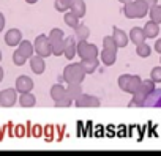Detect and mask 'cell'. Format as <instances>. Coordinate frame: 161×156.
Masks as SVG:
<instances>
[{"instance_id":"6da1fadb","label":"cell","mask_w":161,"mask_h":156,"mask_svg":"<svg viewBox=\"0 0 161 156\" xmlns=\"http://www.w3.org/2000/svg\"><path fill=\"white\" fill-rule=\"evenodd\" d=\"M86 69L82 66V63H69L68 66H65L63 69V82L66 84H80L84 79H86Z\"/></svg>"},{"instance_id":"7a4b0ae2","label":"cell","mask_w":161,"mask_h":156,"mask_svg":"<svg viewBox=\"0 0 161 156\" xmlns=\"http://www.w3.org/2000/svg\"><path fill=\"white\" fill-rule=\"evenodd\" d=\"M150 7L144 2V0H133V2L123 3L122 13L128 18V19H134V18H144L148 14Z\"/></svg>"},{"instance_id":"3957f363","label":"cell","mask_w":161,"mask_h":156,"mask_svg":"<svg viewBox=\"0 0 161 156\" xmlns=\"http://www.w3.org/2000/svg\"><path fill=\"white\" fill-rule=\"evenodd\" d=\"M156 89V82H153L152 79H145L142 81L139 90L136 93H133V101H130V107H144V101L147 98V95H150L153 90Z\"/></svg>"},{"instance_id":"277c9868","label":"cell","mask_w":161,"mask_h":156,"mask_svg":"<svg viewBox=\"0 0 161 156\" xmlns=\"http://www.w3.org/2000/svg\"><path fill=\"white\" fill-rule=\"evenodd\" d=\"M33 47H35V52L44 58L52 55V44H51L47 35H38L33 41Z\"/></svg>"},{"instance_id":"5b68a950","label":"cell","mask_w":161,"mask_h":156,"mask_svg":"<svg viewBox=\"0 0 161 156\" xmlns=\"http://www.w3.org/2000/svg\"><path fill=\"white\" fill-rule=\"evenodd\" d=\"M77 55L80 57V60L84 58H97L100 55V51L95 44L89 43L87 40L84 41H77Z\"/></svg>"},{"instance_id":"8992f818","label":"cell","mask_w":161,"mask_h":156,"mask_svg":"<svg viewBox=\"0 0 161 156\" xmlns=\"http://www.w3.org/2000/svg\"><path fill=\"white\" fill-rule=\"evenodd\" d=\"M18 90L14 89H5L0 92V106L2 107H13L18 101Z\"/></svg>"},{"instance_id":"52a82bcc","label":"cell","mask_w":161,"mask_h":156,"mask_svg":"<svg viewBox=\"0 0 161 156\" xmlns=\"http://www.w3.org/2000/svg\"><path fill=\"white\" fill-rule=\"evenodd\" d=\"M74 104L77 106V107H100L101 106V101H100V98H97V96H93V95H86V93H82L76 101H74Z\"/></svg>"},{"instance_id":"ba28073f","label":"cell","mask_w":161,"mask_h":156,"mask_svg":"<svg viewBox=\"0 0 161 156\" xmlns=\"http://www.w3.org/2000/svg\"><path fill=\"white\" fill-rule=\"evenodd\" d=\"M63 55L68 60H73L74 55H77V40L76 36H65V52Z\"/></svg>"},{"instance_id":"9c48e42d","label":"cell","mask_w":161,"mask_h":156,"mask_svg":"<svg viewBox=\"0 0 161 156\" xmlns=\"http://www.w3.org/2000/svg\"><path fill=\"white\" fill-rule=\"evenodd\" d=\"M16 90L19 92V93H25V92H32L33 90V81L30 79L29 76H25V74H22V76H19L18 79H16Z\"/></svg>"},{"instance_id":"30bf717a","label":"cell","mask_w":161,"mask_h":156,"mask_svg":"<svg viewBox=\"0 0 161 156\" xmlns=\"http://www.w3.org/2000/svg\"><path fill=\"white\" fill-rule=\"evenodd\" d=\"M22 41V32L19 29H10L7 33H5V43L11 47H16L19 46V43Z\"/></svg>"},{"instance_id":"8fae6325","label":"cell","mask_w":161,"mask_h":156,"mask_svg":"<svg viewBox=\"0 0 161 156\" xmlns=\"http://www.w3.org/2000/svg\"><path fill=\"white\" fill-rule=\"evenodd\" d=\"M30 69L35 73V74H43L44 69H46V62H44V57L41 55H32L30 58Z\"/></svg>"},{"instance_id":"7c38bea8","label":"cell","mask_w":161,"mask_h":156,"mask_svg":"<svg viewBox=\"0 0 161 156\" xmlns=\"http://www.w3.org/2000/svg\"><path fill=\"white\" fill-rule=\"evenodd\" d=\"M144 107H161V89H155L150 95H147Z\"/></svg>"},{"instance_id":"4fadbf2b","label":"cell","mask_w":161,"mask_h":156,"mask_svg":"<svg viewBox=\"0 0 161 156\" xmlns=\"http://www.w3.org/2000/svg\"><path fill=\"white\" fill-rule=\"evenodd\" d=\"M112 36L117 43V47H126V44L130 43V35L125 33V30L119 29V27H114L112 29Z\"/></svg>"},{"instance_id":"5bb4252c","label":"cell","mask_w":161,"mask_h":156,"mask_svg":"<svg viewBox=\"0 0 161 156\" xmlns=\"http://www.w3.org/2000/svg\"><path fill=\"white\" fill-rule=\"evenodd\" d=\"M100 57H101V62L106 66H112L115 63V60H117V49H106V47H103Z\"/></svg>"},{"instance_id":"9a60e30c","label":"cell","mask_w":161,"mask_h":156,"mask_svg":"<svg viewBox=\"0 0 161 156\" xmlns=\"http://www.w3.org/2000/svg\"><path fill=\"white\" fill-rule=\"evenodd\" d=\"M128 35H130V41L134 43L136 46L141 44V43H144V41L147 40V35H145L144 29H141V27H133Z\"/></svg>"},{"instance_id":"2e32d148","label":"cell","mask_w":161,"mask_h":156,"mask_svg":"<svg viewBox=\"0 0 161 156\" xmlns=\"http://www.w3.org/2000/svg\"><path fill=\"white\" fill-rule=\"evenodd\" d=\"M69 10H71L76 16L84 18V16H86V11H87V7H86V2H84V0H71Z\"/></svg>"},{"instance_id":"e0dca14e","label":"cell","mask_w":161,"mask_h":156,"mask_svg":"<svg viewBox=\"0 0 161 156\" xmlns=\"http://www.w3.org/2000/svg\"><path fill=\"white\" fill-rule=\"evenodd\" d=\"M142 29H144L147 38H156L158 33H159V24L155 22V21H152V19H150L148 22H145V25H144Z\"/></svg>"},{"instance_id":"ac0fdd59","label":"cell","mask_w":161,"mask_h":156,"mask_svg":"<svg viewBox=\"0 0 161 156\" xmlns=\"http://www.w3.org/2000/svg\"><path fill=\"white\" fill-rule=\"evenodd\" d=\"M18 51L29 60L33 54H35V47H33V44L30 43V41H27V40H22L21 43H19V46H18Z\"/></svg>"},{"instance_id":"d6986e66","label":"cell","mask_w":161,"mask_h":156,"mask_svg":"<svg viewBox=\"0 0 161 156\" xmlns=\"http://www.w3.org/2000/svg\"><path fill=\"white\" fill-rule=\"evenodd\" d=\"M74 36H76L77 41L89 40V36H90V29H89L86 24H79V25L74 29Z\"/></svg>"},{"instance_id":"ffe728a7","label":"cell","mask_w":161,"mask_h":156,"mask_svg":"<svg viewBox=\"0 0 161 156\" xmlns=\"http://www.w3.org/2000/svg\"><path fill=\"white\" fill-rule=\"evenodd\" d=\"M66 95L76 101L80 95H82V87H80V84H66Z\"/></svg>"},{"instance_id":"44dd1931","label":"cell","mask_w":161,"mask_h":156,"mask_svg":"<svg viewBox=\"0 0 161 156\" xmlns=\"http://www.w3.org/2000/svg\"><path fill=\"white\" fill-rule=\"evenodd\" d=\"M19 104L22 107H33L36 104V98L32 95V92H25V93H21L19 96Z\"/></svg>"},{"instance_id":"7402d4cb","label":"cell","mask_w":161,"mask_h":156,"mask_svg":"<svg viewBox=\"0 0 161 156\" xmlns=\"http://www.w3.org/2000/svg\"><path fill=\"white\" fill-rule=\"evenodd\" d=\"M80 63H82V66H84V69H86L87 74H92V73L97 71V68L100 65V60H98V57L97 58H84Z\"/></svg>"},{"instance_id":"603a6c76","label":"cell","mask_w":161,"mask_h":156,"mask_svg":"<svg viewBox=\"0 0 161 156\" xmlns=\"http://www.w3.org/2000/svg\"><path fill=\"white\" fill-rule=\"evenodd\" d=\"M79 19H80V18H79V16H76L71 10H68V11L65 13V16H63V21H65V24H66L69 29H76V27L80 24V22H79Z\"/></svg>"},{"instance_id":"cb8c5ba5","label":"cell","mask_w":161,"mask_h":156,"mask_svg":"<svg viewBox=\"0 0 161 156\" xmlns=\"http://www.w3.org/2000/svg\"><path fill=\"white\" fill-rule=\"evenodd\" d=\"M66 95V87H63L62 84H55L51 87V98L54 100V103L60 98H63Z\"/></svg>"},{"instance_id":"d4e9b609","label":"cell","mask_w":161,"mask_h":156,"mask_svg":"<svg viewBox=\"0 0 161 156\" xmlns=\"http://www.w3.org/2000/svg\"><path fill=\"white\" fill-rule=\"evenodd\" d=\"M141 84H142V79L139 76H131V79H130V84H128V89H126V92L125 93H136L137 90H139V87H141Z\"/></svg>"},{"instance_id":"484cf974","label":"cell","mask_w":161,"mask_h":156,"mask_svg":"<svg viewBox=\"0 0 161 156\" xmlns=\"http://www.w3.org/2000/svg\"><path fill=\"white\" fill-rule=\"evenodd\" d=\"M136 54H137V57H141V58H147V57H150L152 49H150V46L144 41V43H141V44L136 46Z\"/></svg>"},{"instance_id":"4316f807","label":"cell","mask_w":161,"mask_h":156,"mask_svg":"<svg viewBox=\"0 0 161 156\" xmlns=\"http://www.w3.org/2000/svg\"><path fill=\"white\" fill-rule=\"evenodd\" d=\"M49 41H51V44L52 43H55V41H60V40H65V33H63V30L62 29H52L51 32H49Z\"/></svg>"},{"instance_id":"83f0119b","label":"cell","mask_w":161,"mask_h":156,"mask_svg":"<svg viewBox=\"0 0 161 156\" xmlns=\"http://www.w3.org/2000/svg\"><path fill=\"white\" fill-rule=\"evenodd\" d=\"M63 52H65V40L52 43V55L60 57V55H63Z\"/></svg>"},{"instance_id":"f1b7e54d","label":"cell","mask_w":161,"mask_h":156,"mask_svg":"<svg viewBox=\"0 0 161 156\" xmlns=\"http://www.w3.org/2000/svg\"><path fill=\"white\" fill-rule=\"evenodd\" d=\"M148 14H150V19L161 24V5H155L153 8L148 10Z\"/></svg>"},{"instance_id":"f546056e","label":"cell","mask_w":161,"mask_h":156,"mask_svg":"<svg viewBox=\"0 0 161 156\" xmlns=\"http://www.w3.org/2000/svg\"><path fill=\"white\" fill-rule=\"evenodd\" d=\"M131 76L133 74H122L120 77H119V87H120V90H123V92H126V89H128V84H130V79H131Z\"/></svg>"},{"instance_id":"4dcf8cb0","label":"cell","mask_w":161,"mask_h":156,"mask_svg":"<svg viewBox=\"0 0 161 156\" xmlns=\"http://www.w3.org/2000/svg\"><path fill=\"white\" fill-rule=\"evenodd\" d=\"M25 62H27V58H25V57L16 49V51L13 52V63H14L16 66H22Z\"/></svg>"},{"instance_id":"1f68e13d","label":"cell","mask_w":161,"mask_h":156,"mask_svg":"<svg viewBox=\"0 0 161 156\" xmlns=\"http://www.w3.org/2000/svg\"><path fill=\"white\" fill-rule=\"evenodd\" d=\"M150 79L156 84H161V66H155L150 73Z\"/></svg>"},{"instance_id":"d6a6232c","label":"cell","mask_w":161,"mask_h":156,"mask_svg":"<svg viewBox=\"0 0 161 156\" xmlns=\"http://www.w3.org/2000/svg\"><path fill=\"white\" fill-rule=\"evenodd\" d=\"M103 47H106V49H119L114 36H104L103 38Z\"/></svg>"},{"instance_id":"836d02e7","label":"cell","mask_w":161,"mask_h":156,"mask_svg":"<svg viewBox=\"0 0 161 156\" xmlns=\"http://www.w3.org/2000/svg\"><path fill=\"white\" fill-rule=\"evenodd\" d=\"M71 104H73V100L68 95H65L63 98H60V100L55 101V107H69Z\"/></svg>"},{"instance_id":"e575fe53","label":"cell","mask_w":161,"mask_h":156,"mask_svg":"<svg viewBox=\"0 0 161 156\" xmlns=\"http://www.w3.org/2000/svg\"><path fill=\"white\" fill-rule=\"evenodd\" d=\"M54 7H55V10L60 11V13H66V11L69 10V5H66L65 2H62V0H55Z\"/></svg>"},{"instance_id":"d590c367","label":"cell","mask_w":161,"mask_h":156,"mask_svg":"<svg viewBox=\"0 0 161 156\" xmlns=\"http://www.w3.org/2000/svg\"><path fill=\"white\" fill-rule=\"evenodd\" d=\"M153 49H155V51H156V52L161 55V38H159V40H156V43H155Z\"/></svg>"},{"instance_id":"8d00e7d4","label":"cell","mask_w":161,"mask_h":156,"mask_svg":"<svg viewBox=\"0 0 161 156\" xmlns=\"http://www.w3.org/2000/svg\"><path fill=\"white\" fill-rule=\"evenodd\" d=\"M144 2H145L150 8H153L155 5H158V0H144Z\"/></svg>"},{"instance_id":"74e56055","label":"cell","mask_w":161,"mask_h":156,"mask_svg":"<svg viewBox=\"0 0 161 156\" xmlns=\"http://www.w3.org/2000/svg\"><path fill=\"white\" fill-rule=\"evenodd\" d=\"M3 27H5V16L0 13V32L3 30Z\"/></svg>"},{"instance_id":"f35d334b","label":"cell","mask_w":161,"mask_h":156,"mask_svg":"<svg viewBox=\"0 0 161 156\" xmlns=\"http://www.w3.org/2000/svg\"><path fill=\"white\" fill-rule=\"evenodd\" d=\"M25 2H27V3H30V5H33V3H36V2H38V0H25Z\"/></svg>"},{"instance_id":"ab89813d","label":"cell","mask_w":161,"mask_h":156,"mask_svg":"<svg viewBox=\"0 0 161 156\" xmlns=\"http://www.w3.org/2000/svg\"><path fill=\"white\" fill-rule=\"evenodd\" d=\"M119 2H122V3H128V2H133V0H119Z\"/></svg>"},{"instance_id":"60d3db41","label":"cell","mask_w":161,"mask_h":156,"mask_svg":"<svg viewBox=\"0 0 161 156\" xmlns=\"http://www.w3.org/2000/svg\"><path fill=\"white\" fill-rule=\"evenodd\" d=\"M0 62H2V51H0Z\"/></svg>"},{"instance_id":"b9f144b4","label":"cell","mask_w":161,"mask_h":156,"mask_svg":"<svg viewBox=\"0 0 161 156\" xmlns=\"http://www.w3.org/2000/svg\"><path fill=\"white\" fill-rule=\"evenodd\" d=\"M159 62H161V58H159Z\"/></svg>"}]
</instances>
